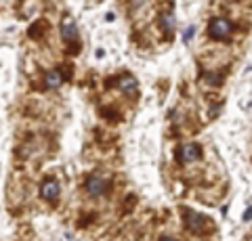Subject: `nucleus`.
Returning <instances> with one entry per match:
<instances>
[{
  "label": "nucleus",
  "instance_id": "1",
  "mask_svg": "<svg viewBox=\"0 0 252 241\" xmlns=\"http://www.w3.org/2000/svg\"><path fill=\"white\" fill-rule=\"evenodd\" d=\"M208 34L215 38V40H225V38L231 34V23L223 17H215L208 26Z\"/></svg>",
  "mask_w": 252,
  "mask_h": 241
},
{
  "label": "nucleus",
  "instance_id": "2",
  "mask_svg": "<svg viewBox=\"0 0 252 241\" xmlns=\"http://www.w3.org/2000/svg\"><path fill=\"white\" fill-rule=\"evenodd\" d=\"M84 187H86V191H89L91 195L99 197V195H103V193H107V189H109V183L105 181L103 176H99V174H93V176H89V178H86Z\"/></svg>",
  "mask_w": 252,
  "mask_h": 241
},
{
  "label": "nucleus",
  "instance_id": "3",
  "mask_svg": "<svg viewBox=\"0 0 252 241\" xmlns=\"http://www.w3.org/2000/svg\"><path fill=\"white\" fill-rule=\"evenodd\" d=\"M61 36L65 42H76L78 40V27L72 17H63L61 21Z\"/></svg>",
  "mask_w": 252,
  "mask_h": 241
},
{
  "label": "nucleus",
  "instance_id": "4",
  "mask_svg": "<svg viewBox=\"0 0 252 241\" xmlns=\"http://www.w3.org/2000/svg\"><path fill=\"white\" fill-rule=\"evenodd\" d=\"M59 193H61V189H59V183L55 181V178H46V181H42V185H40V195H42V199H57L59 197Z\"/></svg>",
  "mask_w": 252,
  "mask_h": 241
},
{
  "label": "nucleus",
  "instance_id": "5",
  "mask_svg": "<svg viewBox=\"0 0 252 241\" xmlns=\"http://www.w3.org/2000/svg\"><path fill=\"white\" fill-rule=\"evenodd\" d=\"M200 147L198 145H193V143H189V145H183L181 147V151H179V158L181 161H185V164H189V161H195L200 158Z\"/></svg>",
  "mask_w": 252,
  "mask_h": 241
},
{
  "label": "nucleus",
  "instance_id": "6",
  "mask_svg": "<svg viewBox=\"0 0 252 241\" xmlns=\"http://www.w3.org/2000/svg\"><path fill=\"white\" fill-rule=\"evenodd\" d=\"M185 222H187V229H189V231H193V233H202V231H204V224H206L204 216L195 214V212H187Z\"/></svg>",
  "mask_w": 252,
  "mask_h": 241
},
{
  "label": "nucleus",
  "instance_id": "7",
  "mask_svg": "<svg viewBox=\"0 0 252 241\" xmlns=\"http://www.w3.org/2000/svg\"><path fill=\"white\" fill-rule=\"evenodd\" d=\"M63 84V76L59 69H51L49 74H46V86L49 88H59Z\"/></svg>",
  "mask_w": 252,
  "mask_h": 241
},
{
  "label": "nucleus",
  "instance_id": "8",
  "mask_svg": "<svg viewBox=\"0 0 252 241\" xmlns=\"http://www.w3.org/2000/svg\"><path fill=\"white\" fill-rule=\"evenodd\" d=\"M118 88L122 92H132L137 88V80L132 76H124V78H120V82H118Z\"/></svg>",
  "mask_w": 252,
  "mask_h": 241
},
{
  "label": "nucleus",
  "instance_id": "9",
  "mask_svg": "<svg viewBox=\"0 0 252 241\" xmlns=\"http://www.w3.org/2000/svg\"><path fill=\"white\" fill-rule=\"evenodd\" d=\"M160 26L166 29V32H172L177 26V19H175V15H170V13H164L162 17H160Z\"/></svg>",
  "mask_w": 252,
  "mask_h": 241
},
{
  "label": "nucleus",
  "instance_id": "10",
  "mask_svg": "<svg viewBox=\"0 0 252 241\" xmlns=\"http://www.w3.org/2000/svg\"><path fill=\"white\" fill-rule=\"evenodd\" d=\"M193 34H195V27H193V26H189V27L185 29V34H183V42H189V40H191Z\"/></svg>",
  "mask_w": 252,
  "mask_h": 241
},
{
  "label": "nucleus",
  "instance_id": "11",
  "mask_svg": "<svg viewBox=\"0 0 252 241\" xmlns=\"http://www.w3.org/2000/svg\"><path fill=\"white\" fill-rule=\"evenodd\" d=\"M250 218H252V208H248L246 214H244V220H250Z\"/></svg>",
  "mask_w": 252,
  "mask_h": 241
},
{
  "label": "nucleus",
  "instance_id": "12",
  "mask_svg": "<svg viewBox=\"0 0 252 241\" xmlns=\"http://www.w3.org/2000/svg\"><path fill=\"white\" fill-rule=\"evenodd\" d=\"M160 241H177V239H172V237H162Z\"/></svg>",
  "mask_w": 252,
  "mask_h": 241
}]
</instances>
